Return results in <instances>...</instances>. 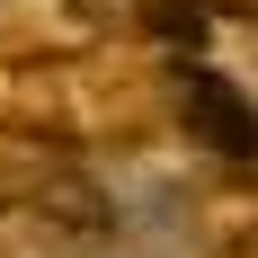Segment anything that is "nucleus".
I'll list each match as a JSON object with an SVG mask.
<instances>
[{"label": "nucleus", "mask_w": 258, "mask_h": 258, "mask_svg": "<svg viewBox=\"0 0 258 258\" xmlns=\"http://www.w3.org/2000/svg\"><path fill=\"white\" fill-rule=\"evenodd\" d=\"M196 240H205V258H258V160L223 169L196 196Z\"/></svg>", "instance_id": "obj_2"}, {"label": "nucleus", "mask_w": 258, "mask_h": 258, "mask_svg": "<svg viewBox=\"0 0 258 258\" xmlns=\"http://www.w3.org/2000/svg\"><path fill=\"white\" fill-rule=\"evenodd\" d=\"M160 116H169L196 152H214L223 169H249L258 160V107L240 98L223 72H205V62H160Z\"/></svg>", "instance_id": "obj_1"}]
</instances>
